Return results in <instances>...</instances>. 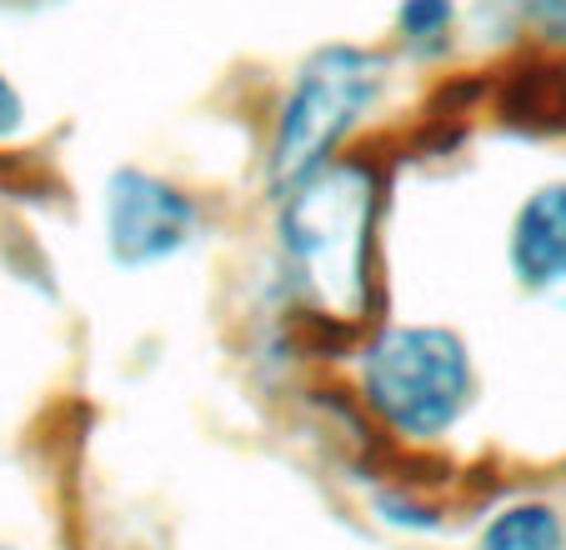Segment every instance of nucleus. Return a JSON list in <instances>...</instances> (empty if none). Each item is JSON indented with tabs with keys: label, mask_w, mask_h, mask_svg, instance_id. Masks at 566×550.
<instances>
[{
	"label": "nucleus",
	"mask_w": 566,
	"mask_h": 550,
	"mask_svg": "<svg viewBox=\"0 0 566 550\" xmlns=\"http://www.w3.org/2000/svg\"><path fill=\"white\" fill-rule=\"evenodd\" d=\"M281 245L301 296L332 320H356L371 286V221H376V176L366 166H321L286 186Z\"/></svg>",
	"instance_id": "obj_1"
},
{
	"label": "nucleus",
	"mask_w": 566,
	"mask_h": 550,
	"mask_svg": "<svg viewBox=\"0 0 566 550\" xmlns=\"http://www.w3.org/2000/svg\"><path fill=\"white\" fill-rule=\"evenodd\" d=\"M15 120H21V101H15V91L6 85V75H0V136L15 130Z\"/></svg>",
	"instance_id": "obj_9"
},
{
	"label": "nucleus",
	"mask_w": 566,
	"mask_h": 550,
	"mask_svg": "<svg viewBox=\"0 0 566 550\" xmlns=\"http://www.w3.org/2000/svg\"><path fill=\"white\" fill-rule=\"evenodd\" d=\"M512 265L526 286L566 281V186H546L516 215Z\"/></svg>",
	"instance_id": "obj_5"
},
{
	"label": "nucleus",
	"mask_w": 566,
	"mask_h": 550,
	"mask_svg": "<svg viewBox=\"0 0 566 550\" xmlns=\"http://www.w3.org/2000/svg\"><path fill=\"white\" fill-rule=\"evenodd\" d=\"M386 81V61L356 45H326L306 61L296 75L286 110H281V130L271 146V176L276 186H296L301 176L326 166L336 140L371 110L376 91Z\"/></svg>",
	"instance_id": "obj_3"
},
{
	"label": "nucleus",
	"mask_w": 566,
	"mask_h": 550,
	"mask_svg": "<svg viewBox=\"0 0 566 550\" xmlns=\"http://www.w3.org/2000/svg\"><path fill=\"white\" fill-rule=\"evenodd\" d=\"M0 6H11V11H41V6H51V0H0Z\"/></svg>",
	"instance_id": "obj_10"
},
{
	"label": "nucleus",
	"mask_w": 566,
	"mask_h": 550,
	"mask_svg": "<svg viewBox=\"0 0 566 550\" xmlns=\"http://www.w3.org/2000/svg\"><path fill=\"white\" fill-rule=\"evenodd\" d=\"M447 25H451V0H407L401 6V31L421 45L447 35Z\"/></svg>",
	"instance_id": "obj_7"
},
{
	"label": "nucleus",
	"mask_w": 566,
	"mask_h": 550,
	"mask_svg": "<svg viewBox=\"0 0 566 550\" xmlns=\"http://www.w3.org/2000/svg\"><path fill=\"white\" fill-rule=\"evenodd\" d=\"M191 201L176 195L166 180L126 170L111 180V201H106V235L111 255L120 265H150L160 255H171L191 235Z\"/></svg>",
	"instance_id": "obj_4"
},
{
	"label": "nucleus",
	"mask_w": 566,
	"mask_h": 550,
	"mask_svg": "<svg viewBox=\"0 0 566 550\" xmlns=\"http://www.w3.org/2000/svg\"><path fill=\"white\" fill-rule=\"evenodd\" d=\"M366 395L381 421L401 435L451 431L471 401V360L451 330L396 326L366 350Z\"/></svg>",
	"instance_id": "obj_2"
},
{
	"label": "nucleus",
	"mask_w": 566,
	"mask_h": 550,
	"mask_svg": "<svg viewBox=\"0 0 566 550\" xmlns=\"http://www.w3.org/2000/svg\"><path fill=\"white\" fill-rule=\"evenodd\" d=\"M522 11L542 21L552 35H566V0H522Z\"/></svg>",
	"instance_id": "obj_8"
},
{
	"label": "nucleus",
	"mask_w": 566,
	"mask_h": 550,
	"mask_svg": "<svg viewBox=\"0 0 566 550\" xmlns=\"http://www.w3.org/2000/svg\"><path fill=\"white\" fill-rule=\"evenodd\" d=\"M481 550H562V520L546 506H512L486 526Z\"/></svg>",
	"instance_id": "obj_6"
}]
</instances>
